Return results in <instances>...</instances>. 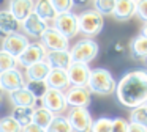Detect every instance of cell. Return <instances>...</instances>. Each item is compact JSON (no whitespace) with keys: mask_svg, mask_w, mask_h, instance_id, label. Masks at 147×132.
<instances>
[{"mask_svg":"<svg viewBox=\"0 0 147 132\" xmlns=\"http://www.w3.org/2000/svg\"><path fill=\"white\" fill-rule=\"evenodd\" d=\"M128 126H130V121H127L122 116L112 119V132H128Z\"/></svg>","mask_w":147,"mask_h":132,"instance_id":"cell-34","label":"cell"},{"mask_svg":"<svg viewBox=\"0 0 147 132\" xmlns=\"http://www.w3.org/2000/svg\"><path fill=\"white\" fill-rule=\"evenodd\" d=\"M128 132H147V126L136 124V123H130V126H128Z\"/></svg>","mask_w":147,"mask_h":132,"instance_id":"cell-37","label":"cell"},{"mask_svg":"<svg viewBox=\"0 0 147 132\" xmlns=\"http://www.w3.org/2000/svg\"><path fill=\"white\" fill-rule=\"evenodd\" d=\"M10 99L14 104V107H32V109H35V104H36V97L26 87L11 91Z\"/></svg>","mask_w":147,"mask_h":132,"instance_id":"cell-19","label":"cell"},{"mask_svg":"<svg viewBox=\"0 0 147 132\" xmlns=\"http://www.w3.org/2000/svg\"><path fill=\"white\" fill-rule=\"evenodd\" d=\"M134 2H136V0H134Z\"/></svg>","mask_w":147,"mask_h":132,"instance_id":"cell-43","label":"cell"},{"mask_svg":"<svg viewBox=\"0 0 147 132\" xmlns=\"http://www.w3.org/2000/svg\"><path fill=\"white\" fill-rule=\"evenodd\" d=\"M115 87L117 82L114 80L112 74L105 68H95L90 71V77L87 82V88L90 93L100 94V96H109V94L115 93Z\"/></svg>","mask_w":147,"mask_h":132,"instance_id":"cell-2","label":"cell"},{"mask_svg":"<svg viewBox=\"0 0 147 132\" xmlns=\"http://www.w3.org/2000/svg\"><path fill=\"white\" fill-rule=\"evenodd\" d=\"M24 31H26L29 36H33V38H41V35L45 33V30L48 28V22H45L38 14L32 13L26 21L21 22Z\"/></svg>","mask_w":147,"mask_h":132,"instance_id":"cell-16","label":"cell"},{"mask_svg":"<svg viewBox=\"0 0 147 132\" xmlns=\"http://www.w3.org/2000/svg\"><path fill=\"white\" fill-rule=\"evenodd\" d=\"M67 105L70 107H87L92 102V93L87 87H70L65 91Z\"/></svg>","mask_w":147,"mask_h":132,"instance_id":"cell-9","label":"cell"},{"mask_svg":"<svg viewBox=\"0 0 147 132\" xmlns=\"http://www.w3.org/2000/svg\"><path fill=\"white\" fill-rule=\"evenodd\" d=\"M90 132H112V118L101 116L92 123Z\"/></svg>","mask_w":147,"mask_h":132,"instance_id":"cell-29","label":"cell"},{"mask_svg":"<svg viewBox=\"0 0 147 132\" xmlns=\"http://www.w3.org/2000/svg\"><path fill=\"white\" fill-rule=\"evenodd\" d=\"M93 6L100 14H112L115 6V0H93Z\"/></svg>","mask_w":147,"mask_h":132,"instance_id":"cell-32","label":"cell"},{"mask_svg":"<svg viewBox=\"0 0 147 132\" xmlns=\"http://www.w3.org/2000/svg\"><path fill=\"white\" fill-rule=\"evenodd\" d=\"M141 35L147 38V22H146V24L142 25V28H141Z\"/></svg>","mask_w":147,"mask_h":132,"instance_id":"cell-40","label":"cell"},{"mask_svg":"<svg viewBox=\"0 0 147 132\" xmlns=\"http://www.w3.org/2000/svg\"><path fill=\"white\" fill-rule=\"evenodd\" d=\"M46 53L48 50L41 43H30L27 49L18 57V65H21L22 68H29L38 61H43L46 58Z\"/></svg>","mask_w":147,"mask_h":132,"instance_id":"cell-8","label":"cell"},{"mask_svg":"<svg viewBox=\"0 0 147 132\" xmlns=\"http://www.w3.org/2000/svg\"><path fill=\"white\" fill-rule=\"evenodd\" d=\"M54 113L49 112L48 109H45V107H35V110H33V123L35 124H38L40 127L46 129L49 124H51L52 118H54Z\"/></svg>","mask_w":147,"mask_h":132,"instance_id":"cell-24","label":"cell"},{"mask_svg":"<svg viewBox=\"0 0 147 132\" xmlns=\"http://www.w3.org/2000/svg\"><path fill=\"white\" fill-rule=\"evenodd\" d=\"M45 60L51 69H68L73 63L70 50H49Z\"/></svg>","mask_w":147,"mask_h":132,"instance_id":"cell-15","label":"cell"},{"mask_svg":"<svg viewBox=\"0 0 147 132\" xmlns=\"http://www.w3.org/2000/svg\"><path fill=\"white\" fill-rule=\"evenodd\" d=\"M54 9L57 11V14H62V13H70L71 8H73V0H51Z\"/></svg>","mask_w":147,"mask_h":132,"instance_id":"cell-33","label":"cell"},{"mask_svg":"<svg viewBox=\"0 0 147 132\" xmlns=\"http://www.w3.org/2000/svg\"><path fill=\"white\" fill-rule=\"evenodd\" d=\"M49 72H51V66L46 63V60L38 61V63H35V65L26 68L27 80H46Z\"/></svg>","mask_w":147,"mask_h":132,"instance_id":"cell-21","label":"cell"},{"mask_svg":"<svg viewBox=\"0 0 147 132\" xmlns=\"http://www.w3.org/2000/svg\"><path fill=\"white\" fill-rule=\"evenodd\" d=\"M22 132H46V129L40 127L38 124H35V123H30V124H27V126L22 127Z\"/></svg>","mask_w":147,"mask_h":132,"instance_id":"cell-36","label":"cell"},{"mask_svg":"<svg viewBox=\"0 0 147 132\" xmlns=\"http://www.w3.org/2000/svg\"><path fill=\"white\" fill-rule=\"evenodd\" d=\"M40 43L46 47V50H70V39L67 36L60 33L59 30H55L54 27H48L45 30V33L40 38Z\"/></svg>","mask_w":147,"mask_h":132,"instance_id":"cell-6","label":"cell"},{"mask_svg":"<svg viewBox=\"0 0 147 132\" xmlns=\"http://www.w3.org/2000/svg\"><path fill=\"white\" fill-rule=\"evenodd\" d=\"M46 83L49 88L54 90H68L71 87L70 85V79H68V72L67 69H51V72L46 77Z\"/></svg>","mask_w":147,"mask_h":132,"instance_id":"cell-17","label":"cell"},{"mask_svg":"<svg viewBox=\"0 0 147 132\" xmlns=\"http://www.w3.org/2000/svg\"><path fill=\"white\" fill-rule=\"evenodd\" d=\"M26 88L33 94V96L36 97V101L41 99V97L46 94V91L49 90V87H48V83H46V80H27Z\"/></svg>","mask_w":147,"mask_h":132,"instance_id":"cell-27","label":"cell"},{"mask_svg":"<svg viewBox=\"0 0 147 132\" xmlns=\"http://www.w3.org/2000/svg\"><path fill=\"white\" fill-rule=\"evenodd\" d=\"M90 0H73V5H87V3H89Z\"/></svg>","mask_w":147,"mask_h":132,"instance_id":"cell-39","label":"cell"},{"mask_svg":"<svg viewBox=\"0 0 147 132\" xmlns=\"http://www.w3.org/2000/svg\"><path fill=\"white\" fill-rule=\"evenodd\" d=\"M41 104L45 109H48L49 112H52L54 115L62 113L67 109V99H65V93L60 90H54V88H49L46 91V94L41 97Z\"/></svg>","mask_w":147,"mask_h":132,"instance_id":"cell-10","label":"cell"},{"mask_svg":"<svg viewBox=\"0 0 147 132\" xmlns=\"http://www.w3.org/2000/svg\"><path fill=\"white\" fill-rule=\"evenodd\" d=\"M144 109H146V110H147V102H146V104H144Z\"/></svg>","mask_w":147,"mask_h":132,"instance_id":"cell-42","label":"cell"},{"mask_svg":"<svg viewBox=\"0 0 147 132\" xmlns=\"http://www.w3.org/2000/svg\"><path fill=\"white\" fill-rule=\"evenodd\" d=\"M33 13L38 14L45 22H54V19L57 17V11L54 9L51 0H36Z\"/></svg>","mask_w":147,"mask_h":132,"instance_id":"cell-22","label":"cell"},{"mask_svg":"<svg viewBox=\"0 0 147 132\" xmlns=\"http://www.w3.org/2000/svg\"><path fill=\"white\" fill-rule=\"evenodd\" d=\"M114 50H115V52H117V53L123 52V46H122V43H119V41H117V43L114 44Z\"/></svg>","mask_w":147,"mask_h":132,"instance_id":"cell-38","label":"cell"},{"mask_svg":"<svg viewBox=\"0 0 147 132\" xmlns=\"http://www.w3.org/2000/svg\"><path fill=\"white\" fill-rule=\"evenodd\" d=\"M78 22H79V31L89 38L100 35L103 27H105L103 14H100L96 9H86V11H82L78 16Z\"/></svg>","mask_w":147,"mask_h":132,"instance_id":"cell-3","label":"cell"},{"mask_svg":"<svg viewBox=\"0 0 147 132\" xmlns=\"http://www.w3.org/2000/svg\"><path fill=\"white\" fill-rule=\"evenodd\" d=\"M0 132H22V126L11 115L0 118Z\"/></svg>","mask_w":147,"mask_h":132,"instance_id":"cell-28","label":"cell"},{"mask_svg":"<svg viewBox=\"0 0 147 132\" xmlns=\"http://www.w3.org/2000/svg\"><path fill=\"white\" fill-rule=\"evenodd\" d=\"M136 14V2L134 0H115L112 16L117 21H130Z\"/></svg>","mask_w":147,"mask_h":132,"instance_id":"cell-18","label":"cell"},{"mask_svg":"<svg viewBox=\"0 0 147 132\" xmlns=\"http://www.w3.org/2000/svg\"><path fill=\"white\" fill-rule=\"evenodd\" d=\"M146 60H147V58H146Z\"/></svg>","mask_w":147,"mask_h":132,"instance_id":"cell-44","label":"cell"},{"mask_svg":"<svg viewBox=\"0 0 147 132\" xmlns=\"http://www.w3.org/2000/svg\"><path fill=\"white\" fill-rule=\"evenodd\" d=\"M130 50L134 58H147V38L138 35L130 43Z\"/></svg>","mask_w":147,"mask_h":132,"instance_id":"cell-23","label":"cell"},{"mask_svg":"<svg viewBox=\"0 0 147 132\" xmlns=\"http://www.w3.org/2000/svg\"><path fill=\"white\" fill-rule=\"evenodd\" d=\"M136 16L147 22V0H136Z\"/></svg>","mask_w":147,"mask_h":132,"instance_id":"cell-35","label":"cell"},{"mask_svg":"<svg viewBox=\"0 0 147 132\" xmlns=\"http://www.w3.org/2000/svg\"><path fill=\"white\" fill-rule=\"evenodd\" d=\"M2 94H3V90H2V87H0V97H2Z\"/></svg>","mask_w":147,"mask_h":132,"instance_id":"cell-41","label":"cell"},{"mask_svg":"<svg viewBox=\"0 0 147 132\" xmlns=\"http://www.w3.org/2000/svg\"><path fill=\"white\" fill-rule=\"evenodd\" d=\"M117 101L127 109L144 105L147 102V71L131 69L122 75L115 87Z\"/></svg>","mask_w":147,"mask_h":132,"instance_id":"cell-1","label":"cell"},{"mask_svg":"<svg viewBox=\"0 0 147 132\" xmlns=\"http://www.w3.org/2000/svg\"><path fill=\"white\" fill-rule=\"evenodd\" d=\"M16 65H18V58H14L11 53L0 49V72H5L8 69L16 68Z\"/></svg>","mask_w":147,"mask_h":132,"instance_id":"cell-30","label":"cell"},{"mask_svg":"<svg viewBox=\"0 0 147 132\" xmlns=\"http://www.w3.org/2000/svg\"><path fill=\"white\" fill-rule=\"evenodd\" d=\"M54 28L59 30L63 36H67L68 39L73 36H76L79 33V22H78V16L74 13H62L57 14V17L54 19Z\"/></svg>","mask_w":147,"mask_h":132,"instance_id":"cell-7","label":"cell"},{"mask_svg":"<svg viewBox=\"0 0 147 132\" xmlns=\"http://www.w3.org/2000/svg\"><path fill=\"white\" fill-rule=\"evenodd\" d=\"M67 119L73 132H90V127H92L93 123L90 112L84 107H71Z\"/></svg>","mask_w":147,"mask_h":132,"instance_id":"cell-5","label":"cell"},{"mask_svg":"<svg viewBox=\"0 0 147 132\" xmlns=\"http://www.w3.org/2000/svg\"><path fill=\"white\" fill-rule=\"evenodd\" d=\"M100 52V46L96 41H93L92 38H86V39H81L74 44L70 49L71 53V60L78 63H87L89 65L92 60L96 58Z\"/></svg>","mask_w":147,"mask_h":132,"instance_id":"cell-4","label":"cell"},{"mask_svg":"<svg viewBox=\"0 0 147 132\" xmlns=\"http://www.w3.org/2000/svg\"><path fill=\"white\" fill-rule=\"evenodd\" d=\"M33 8H35V0H10L8 11L21 24L33 13Z\"/></svg>","mask_w":147,"mask_h":132,"instance_id":"cell-14","label":"cell"},{"mask_svg":"<svg viewBox=\"0 0 147 132\" xmlns=\"http://www.w3.org/2000/svg\"><path fill=\"white\" fill-rule=\"evenodd\" d=\"M19 22L14 19L8 9H0V38H7L8 35L18 31Z\"/></svg>","mask_w":147,"mask_h":132,"instance_id":"cell-20","label":"cell"},{"mask_svg":"<svg viewBox=\"0 0 147 132\" xmlns=\"http://www.w3.org/2000/svg\"><path fill=\"white\" fill-rule=\"evenodd\" d=\"M46 132H73V129H71L67 116L55 115L54 118H52L51 124L46 127Z\"/></svg>","mask_w":147,"mask_h":132,"instance_id":"cell-26","label":"cell"},{"mask_svg":"<svg viewBox=\"0 0 147 132\" xmlns=\"http://www.w3.org/2000/svg\"><path fill=\"white\" fill-rule=\"evenodd\" d=\"M33 110L35 109H32V107H14L11 116L24 127V126L33 123Z\"/></svg>","mask_w":147,"mask_h":132,"instance_id":"cell-25","label":"cell"},{"mask_svg":"<svg viewBox=\"0 0 147 132\" xmlns=\"http://www.w3.org/2000/svg\"><path fill=\"white\" fill-rule=\"evenodd\" d=\"M90 71L87 63H78L73 61L70 65V68L67 69L68 72V79H70V85L71 87H87V82L90 77Z\"/></svg>","mask_w":147,"mask_h":132,"instance_id":"cell-13","label":"cell"},{"mask_svg":"<svg viewBox=\"0 0 147 132\" xmlns=\"http://www.w3.org/2000/svg\"><path fill=\"white\" fill-rule=\"evenodd\" d=\"M29 44L30 43H29V39H27L26 35L14 31V33L8 35L7 38H3V41H2V50L11 53L14 58H18V57L27 49Z\"/></svg>","mask_w":147,"mask_h":132,"instance_id":"cell-11","label":"cell"},{"mask_svg":"<svg viewBox=\"0 0 147 132\" xmlns=\"http://www.w3.org/2000/svg\"><path fill=\"white\" fill-rule=\"evenodd\" d=\"M130 123H136V124L147 126V110L144 109V105H139V107L131 109Z\"/></svg>","mask_w":147,"mask_h":132,"instance_id":"cell-31","label":"cell"},{"mask_svg":"<svg viewBox=\"0 0 147 132\" xmlns=\"http://www.w3.org/2000/svg\"><path fill=\"white\" fill-rule=\"evenodd\" d=\"M0 87H2L3 91H8V93L26 87L24 74L18 68L8 69V71H5V72H0Z\"/></svg>","mask_w":147,"mask_h":132,"instance_id":"cell-12","label":"cell"}]
</instances>
